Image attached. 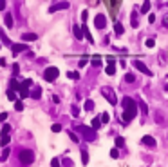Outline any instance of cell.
Here are the masks:
<instances>
[{"mask_svg":"<svg viewBox=\"0 0 168 167\" xmlns=\"http://www.w3.org/2000/svg\"><path fill=\"white\" fill-rule=\"evenodd\" d=\"M132 64H134V67H136L137 71H141L143 75H147V76H152V75H154V73H152V69H148V67L141 62V60H134Z\"/></svg>","mask_w":168,"mask_h":167,"instance_id":"obj_5","label":"cell"},{"mask_svg":"<svg viewBox=\"0 0 168 167\" xmlns=\"http://www.w3.org/2000/svg\"><path fill=\"white\" fill-rule=\"evenodd\" d=\"M18 158L24 165H29V164H33V160H35V153L29 151V149H24V151H20Z\"/></svg>","mask_w":168,"mask_h":167,"instance_id":"obj_3","label":"cell"},{"mask_svg":"<svg viewBox=\"0 0 168 167\" xmlns=\"http://www.w3.org/2000/svg\"><path fill=\"white\" fill-rule=\"evenodd\" d=\"M7 118V113H0V122H4Z\"/></svg>","mask_w":168,"mask_h":167,"instance_id":"obj_48","label":"cell"},{"mask_svg":"<svg viewBox=\"0 0 168 167\" xmlns=\"http://www.w3.org/2000/svg\"><path fill=\"white\" fill-rule=\"evenodd\" d=\"M9 133H11V125L4 124L2 125V133H0V134H9Z\"/></svg>","mask_w":168,"mask_h":167,"instance_id":"obj_37","label":"cell"},{"mask_svg":"<svg viewBox=\"0 0 168 167\" xmlns=\"http://www.w3.org/2000/svg\"><path fill=\"white\" fill-rule=\"evenodd\" d=\"M145 45H147V47H154V45H155V38H147Z\"/></svg>","mask_w":168,"mask_h":167,"instance_id":"obj_39","label":"cell"},{"mask_svg":"<svg viewBox=\"0 0 168 167\" xmlns=\"http://www.w3.org/2000/svg\"><path fill=\"white\" fill-rule=\"evenodd\" d=\"M6 9V0H0V11H4Z\"/></svg>","mask_w":168,"mask_h":167,"instance_id":"obj_49","label":"cell"},{"mask_svg":"<svg viewBox=\"0 0 168 167\" xmlns=\"http://www.w3.org/2000/svg\"><path fill=\"white\" fill-rule=\"evenodd\" d=\"M4 24H6V27H13V25H15V24H13V17H11L9 13L4 17Z\"/></svg>","mask_w":168,"mask_h":167,"instance_id":"obj_23","label":"cell"},{"mask_svg":"<svg viewBox=\"0 0 168 167\" xmlns=\"http://www.w3.org/2000/svg\"><path fill=\"white\" fill-rule=\"evenodd\" d=\"M67 76H69L71 80H80V73H78V71H69Z\"/></svg>","mask_w":168,"mask_h":167,"instance_id":"obj_26","label":"cell"},{"mask_svg":"<svg viewBox=\"0 0 168 167\" xmlns=\"http://www.w3.org/2000/svg\"><path fill=\"white\" fill-rule=\"evenodd\" d=\"M105 73H107L109 76H112V75L116 73V64H114V58H112V56L109 58V65L105 67Z\"/></svg>","mask_w":168,"mask_h":167,"instance_id":"obj_12","label":"cell"},{"mask_svg":"<svg viewBox=\"0 0 168 167\" xmlns=\"http://www.w3.org/2000/svg\"><path fill=\"white\" fill-rule=\"evenodd\" d=\"M99 118H101V124H109V122H110V115H109V113H103Z\"/></svg>","mask_w":168,"mask_h":167,"instance_id":"obj_33","label":"cell"},{"mask_svg":"<svg viewBox=\"0 0 168 167\" xmlns=\"http://www.w3.org/2000/svg\"><path fill=\"white\" fill-rule=\"evenodd\" d=\"M15 109H17V111H24V104H22L20 100H17V102H15Z\"/></svg>","mask_w":168,"mask_h":167,"instance_id":"obj_41","label":"cell"},{"mask_svg":"<svg viewBox=\"0 0 168 167\" xmlns=\"http://www.w3.org/2000/svg\"><path fill=\"white\" fill-rule=\"evenodd\" d=\"M101 93H103V96H105L112 105L118 104V100H116V96H114V91H112L110 87H101Z\"/></svg>","mask_w":168,"mask_h":167,"instance_id":"obj_6","label":"cell"},{"mask_svg":"<svg viewBox=\"0 0 168 167\" xmlns=\"http://www.w3.org/2000/svg\"><path fill=\"white\" fill-rule=\"evenodd\" d=\"M69 136H71V140H73V142H76V144L80 142V138L76 136V134H74V133H73V131H69Z\"/></svg>","mask_w":168,"mask_h":167,"instance_id":"obj_43","label":"cell"},{"mask_svg":"<svg viewBox=\"0 0 168 167\" xmlns=\"http://www.w3.org/2000/svg\"><path fill=\"white\" fill-rule=\"evenodd\" d=\"M94 25H96L98 29H105V25H107V17H105V15H96V17H94Z\"/></svg>","mask_w":168,"mask_h":167,"instance_id":"obj_8","label":"cell"},{"mask_svg":"<svg viewBox=\"0 0 168 167\" xmlns=\"http://www.w3.org/2000/svg\"><path fill=\"white\" fill-rule=\"evenodd\" d=\"M130 24H132V27H137V25H139V18H137V11H132Z\"/></svg>","mask_w":168,"mask_h":167,"instance_id":"obj_17","label":"cell"},{"mask_svg":"<svg viewBox=\"0 0 168 167\" xmlns=\"http://www.w3.org/2000/svg\"><path fill=\"white\" fill-rule=\"evenodd\" d=\"M73 31H74V37L78 38V40H81V38H83V31H81V27H80V25H74V27H73Z\"/></svg>","mask_w":168,"mask_h":167,"instance_id":"obj_20","label":"cell"},{"mask_svg":"<svg viewBox=\"0 0 168 167\" xmlns=\"http://www.w3.org/2000/svg\"><path fill=\"white\" fill-rule=\"evenodd\" d=\"M148 11H150V2L148 0H145L143 6H141V13H148Z\"/></svg>","mask_w":168,"mask_h":167,"instance_id":"obj_32","label":"cell"},{"mask_svg":"<svg viewBox=\"0 0 168 167\" xmlns=\"http://www.w3.org/2000/svg\"><path fill=\"white\" fill-rule=\"evenodd\" d=\"M136 115H137V107H134V109H125L123 115H121V122H123V124H129L130 120L136 118Z\"/></svg>","mask_w":168,"mask_h":167,"instance_id":"obj_4","label":"cell"},{"mask_svg":"<svg viewBox=\"0 0 168 167\" xmlns=\"http://www.w3.org/2000/svg\"><path fill=\"white\" fill-rule=\"evenodd\" d=\"M7 98H9V100H11V102L15 104V102H17V98H18V95H17V91H13V89H9V91H7Z\"/></svg>","mask_w":168,"mask_h":167,"instance_id":"obj_25","label":"cell"},{"mask_svg":"<svg viewBox=\"0 0 168 167\" xmlns=\"http://www.w3.org/2000/svg\"><path fill=\"white\" fill-rule=\"evenodd\" d=\"M9 89H15V91H18V89H20V82L13 78V80H11V84H9Z\"/></svg>","mask_w":168,"mask_h":167,"instance_id":"obj_29","label":"cell"},{"mask_svg":"<svg viewBox=\"0 0 168 167\" xmlns=\"http://www.w3.org/2000/svg\"><path fill=\"white\" fill-rule=\"evenodd\" d=\"M71 115H73L74 118L80 116V109H78V105H73V107H71Z\"/></svg>","mask_w":168,"mask_h":167,"instance_id":"obj_36","label":"cell"},{"mask_svg":"<svg viewBox=\"0 0 168 167\" xmlns=\"http://www.w3.org/2000/svg\"><path fill=\"white\" fill-rule=\"evenodd\" d=\"M11 51H13V55H18V53L27 51V45H25V44H13V45H11Z\"/></svg>","mask_w":168,"mask_h":167,"instance_id":"obj_10","label":"cell"},{"mask_svg":"<svg viewBox=\"0 0 168 167\" xmlns=\"http://www.w3.org/2000/svg\"><path fill=\"white\" fill-rule=\"evenodd\" d=\"M9 142H11L9 134H2V136H0V146H2V147H7V146H9Z\"/></svg>","mask_w":168,"mask_h":167,"instance_id":"obj_18","label":"cell"},{"mask_svg":"<svg viewBox=\"0 0 168 167\" xmlns=\"http://www.w3.org/2000/svg\"><path fill=\"white\" fill-rule=\"evenodd\" d=\"M83 109H85V111H92V109H94V102H92V100H85Z\"/></svg>","mask_w":168,"mask_h":167,"instance_id":"obj_30","label":"cell"},{"mask_svg":"<svg viewBox=\"0 0 168 167\" xmlns=\"http://www.w3.org/2000/svg\"><path fill=\"white\" fill-rule=\"evenodd\" d=\"M0 38H2V44H6V45H13V44H11V40L7 38V35L4 33V29H0Z\"/></svg>","mask_w":168,"mask_h":167,"instance_id":"obj_24","label":"cell"},{"mask_svg":"<svg viewBox=\"0 0 168 167\" xmlns=\"http://www.w3.org/2000/svg\"><path fill=\"white\" fill-rule=\"evenodd\" d=\"M143 146H147V147H155L157 146V142H155V138L154 136H150V134H147V136H143Z\"/></svg>","mask_w":168,"mask_h":167,"instance_id":"obj_11","label":"cell"},{"mask_svg":"<svg viewBox=\"0 0 168 167\" xmlns=\"http://www.w3.org/2000/svg\"><path fill=\"white\" fill-rule=\"evenodd\" d=\"M165 91H166V93H168V84H166V85H165Z\"/></svg>","mask_w":168,"mask_h":167,"instance_id":"obj_50","label":"cell"},{"mask_svg":"<svg viewBox=\"0 0 168 167\" xmlns=\"http://www.w3.org/2000/svg\"><path fill=\"white\" fill-rule=\"evenodd\" d=\"M22 87H25V89H31V87H33V80H31V78H25V80L22 82Z\"/></svg>","mask_w":168,"mask_h":167,"instance_id":"obj_34","label":"cell"},{"mask_svg":"<svg viewBox=\"0 0 168 167\" xmlns=\"http://www.w3.org/2000/svg\"><path fill=\"white\" fill-rule=\"evenodd\" d=\"M51 131H53V133H60V131H62V125L60 124H53L51 125Z\"/></svg>","mask_w":168,"mask_h":167,"instance_id":"obj_38","label":"cell"},{"mask_svg":"<svg viewBox=\"0 0 168 167\" xmlns=\"http://www.w3.org/2000/svg\"><path fill=\"white\" fill-rule=\"evenodd\" d=\"M148 22H150V24H154V22H155V15H154V13H150V15H148Z\"/></svg>","mask_w":168,"mask_h":167,"instance_id":"obj_46","label":"cell"},{"mask_svg":"<svg viewBox=\"0 0 168 167\" xmlns=\"http://www.w3.org/2000/svg\"><path fill=\"white\" fill-rule=\"evenodd\" d=\"M110 156H112V158H118V156H119V151H118V147H114V149L110 151Z\"/></svg>","mask_w":168,"mask_h":167,"instance_id":"obj_42","label":"cell"},{"mask_svg":"<svg viewBox=\"0 0 168 167\" xmlns=\"http://www.w3.org/2000/svg\"><path fill=\"white\" fill-rule=\"evenodd\" d=\"M136 104L139 105V109H141V113H143V115H148V105L145 104V100H143V98H137V100H136Z\"/></svg>","mask_w":168,"mask_h":167,"instance_id":"obj_13","label":"cell"},{"mask_svg":"<svg viewBox=\"0 0 168 167\" xmlns=\"http://www.w3.org/2000/svg\"><path fill=\"white\" fill-rule=\"evenodd\" d=\"M58 75H60L58 67H54V65L45 67V71H43V80H45V82H54L56 78H58Z\"/></svg>","mask_w":168,"mask_h":167,"instance_id":"obj_2","label":"cell"},{"mask_svg":"<svg viewBox=\"0 0 168 167\" xmlns=\"http://www.w3.org/2000/svg\"><path fill=\"white\" fill-rule=\"evenodd\" d=\"M18 95H20V98H27V96H29L31 93H29V89H25V87H22V84H20Z\"/></svg>","mask_w":168,"mask_h":167,"instance_id":"obj_22","label":"cell"},{"mask_svg":"<svg viewBox=\"0 0 168 167\" xmlns=\"http://www.w3.org/2000/svg\"><path fill=\"white\" fill-rule=\"evenodd\" d=\"M121 105H123V111H125V109H134V107H137V104L132 100L130 96H123V100H121Z\"/></svg>","mask_w":168,"mask_h":167,"instance_id":"obj_9","label":"cell"},{"mask_svg":"<svg viewBox=\"0 0 168 167\" xmlns=\"http://www.w3.org/2000/svg\"><path fill=\"white\" fill-rule=\"evenodd\" d=\"M114 33H116L118 37H121V35L125 33V27H123L121 22H116V24H114Z\"/></svg>","mask_w":168,"mask_h":167,"instance_id":"obj_15","label":"cell"},{"mask_svg":"<svg viewBox=\"0 0 168 167\" xmlns=\"http://www.w3.org/2000/svg\"><path fill=\"white\" fill-rule=\"evenodd\" d=\"M18 71H20V65H18V64H15V65H13V75L17 76V75H18Z\"/></svg>","mask_w":168,"mask_h":167,"instance_id":"obj_45","label":"cell"},{"mask_svg":"<svg viewBox=\"0 0 168 167\" xmlns=\"http://www.w3.org/2000/svg\"><path fill=\"white\" fill-rule=\"evenodd\" d=\"M81 31H83V37H85L87 40L91 42V44H94V38H92V35H91V31H89V27H87L85 24L81 25Z\"/></svg>","mask_w":168,"mask_h":167,"instance_id":"obj_14","label":"cell"},{"mask_svg":"<svg viewBox=\"0 0 168 167\" xmlns=\"http://www.w3.org/2000/svg\"><path fill=\"white\" fill-rule=\"evenodd\" d=\"M29 96H31V98H35V100L42 98V89H40V87H35V89H33V93H31Z\"/></svg>","mask_w":168,"mask_h":167,"instance_id":"obj_21","label":"cell"},{"mask_svg":"<svg viewBox=\"0 0 168 167\" xmlns=\"http://www.w3.org/2000/svg\"><path fill=\"white\" fill-rule=\"evenodd\" d=\"M51 167H60V160L58 158H53L51 160Z\"/></svg>","mask_w":168,"mask_h":167,"instance_id":"obj_44","label":"cell"},{"mask_svg":"<svg viewBox=\"0 0 168 167\" xmlns=\"http://www.w3.org/2000/svg\"><path fill=\"white\" fill-rule=\"evenodd\" d=\"M91 127H92L94 131H98V129L101 127V118H98V116H96V118H92V122H91Z\"/></svg>","mask_w":168,"mask_h":167,"instance_id":"obj_19","label":"cell"},{"mask_svg":"<svg viewBox=\"0 0 168 167\" xmlns=\"http://www.w3.org/2000/svg\"><path fill=\"white\" fill-rule=\"evenodd\" d=\"M123 146H125V138H123V136H118V138H116V147L119 149V147H123Z\"/></svg>","mask_w":168,"mask_h":167,"instance_id":"obj_35","label":"cell"},{"mask_svg":"<svg viewBox=\"0 0 168 167\" xmlns=\"http://www.w3.org/2000/svg\"><path fill=\"white\" fill-rule=\"evenodd\" d=\"M81 162H83V165H87V164H89V153H87L85 149L81 151Z\"/></svg>","mask_w":168,"mask_h":167,"instance_id":"obj_27","label":"cell"},{"mask_svg":"<svg viewBox=\"0 0 168 167\" xmlns=\"http://www.w3.org/2000/svg\"><path fill=\"white\" fill-rule=\"evenodd\" d=\"M166 6H168V4H166Z\"/></svg>","mask_w":168,"mask_h":167,"instance_id":"obj_51","label":"cell"},{"mask_svg":"<svg viewBox=\"0 0 168 167\" xmlns=\"http://www.w3.org/2000/svg\"><path fill=\"white\" fill-rule=\"evenodd\" d=\"M7 156H9V149H7V147H4V151H2V154H0V162H6V160H7Z\"/></svg>","mask_w":168,"mask_h":167,"instance_id":"obj_28","label":"cell"},{"mask_svg":"<svg viewBox=\"0 0 168 167\" xmlns=\"http://www.w3.org/2000/svg\"><path fill=\"white\" fill-rule=\"evenodd\" d=\"M87 17H89V13H87V11H83V13H81V20L87 22Z\"/></svg>","mask_w":168,"mask_h":167,"instance_id":"obj_47","label":"cell"},{"mask_svg":"<svg viewBox=\"0 0 168 167\" xmlns=\"http://www.w3.org/2000/svg\"><path fill=\"white\" fill-rule=\"evenodd\" d=\"M38 38V35H35V33H24L22 35V40L24 42H35Z\"/></svg>","mask_w":168,"mask_h":167,"instance_id":"obj_16","label":"cell"},{"mask_svg":"<svg viewBox=\"0 0 168 167\" xmlns=\"http://www.w3.org/2000/svg\"><path fill=\"white\" fill-rule=\"evenodd\" d=\"M62 9H69V2L67 0H62V2H56L49 7V13H56V11H62Z\"/></svg>","mask_w":168,"mask_h":167,"instance_id":"obj_7","label":"cell"},{"mask_svg":"<svg viewBox=\"0 0 168 167\" xmlns=\"http://www.w3.org/2000/svg\"><path fill=\"white\" fill-rule=\"evenodd\" d=\"M125 82L127 84H134L136 82V76H134L132 73H127V75H125Z\"/></svg>","mask_w":168,"mask_h":167,"instance_id":"obj_31","label":"cell"},{"mask_svg":"<svg viewBox=\"0 0 168 167\" xmlns=\"http://www.w3.org/2000/svg\"><path fill=\"white\" fill-rule=\"evenodd\" d=\"M92 65H94V67H99V65H101V60H99V56H94V58H92Z\"/></svg>","mask_w":168,"mask_h":167,"instance_id":"obj_40","label":"cell"},{"mask_svg":"<svg viewBox=\"0 0 168 167\" xmlns=\"http://www.w3.org/2000/svg\"><path fill=\"white\" fill-rule=\"evenodd\" d=\"M74 129L83 136V140H87V142H94V140H96V131H94L92 127H87V125H74Z\"/></svg>","mask_w":168,"mask_h":167,"instance_id":"obj_1","label":"cell"}]
</instances>
